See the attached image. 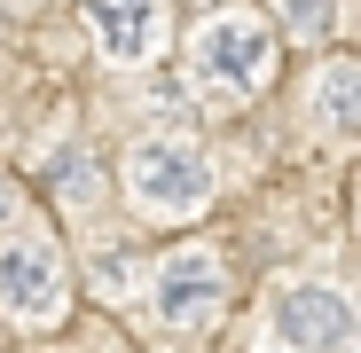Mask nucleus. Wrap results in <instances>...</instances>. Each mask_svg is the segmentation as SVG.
I'll list each match as a JSON object with an SVG mask.
<instances>
[{"label": "nucleus", "instance_id": "nucleus-1", "mask_svg": "<svg viewBox=\"0 0 361 353\" xmlns=\"http://www.w3.org/2000/svg\"><path fill=\"white\" fill-rule=\"evenodd\" d=\"M189 63H197V79H204L212 94H252V87L275 71V39H267L259 16L228 8V16H204V24H197Z\"/></svg>", "mask_w": 361, "mask_h": 353}, {"label": "nucleus", "instance_id": "nucleus-2", "mask_svg": "<svg viewBox=\"0 0 361 353\" xmlns=\"http://www.w3.org/2000/svg\"><path fill=\"white\" fill-rule=\"evenodd\" d=\"M126 189L142 212H165V220H189L212 204V165L189 149V142H134L126 149Z\"/></svg>", "mask_w": 361, "mask_h": 353}, {"label": "nucleus", "instance_id": "nucleus-3", "mask_svg": "<svg viewBox=\"0 0 361 353\" xmlns=\"http://www.w3.org/2000/svg\"><path fill=\"white\" fill-rule=\"evenodd\" d=\"M0 306L24 330H55L71 314V275H63V252L47 235H8L0 244Z\"/></svg>", "mask_w": 361, "mask_h": 353}, {"label": "nucleus", "instance_id": "nucleus-4", "mask_svg": "<svg viewBox=\"0 0 361 353\" xmlns=\"http://www.w3.org/2000/svg\"><path fill=\"white\" fill-rule=\"evenodd\" d=\"M228 306V267L212 244H180L165 267H157V322L165 330H204L212 314Z\"/></svg>", "mask_w": 361, "mask_h": 353}, {"label": "nucleus", "instance_id": "nucleus-5", "mask_svg": "<svg viewBox=\"0 0 361 353\" xmlns=\"http://www.w3.org/2000/svg\"><path fill=\"white\" fill-rule=\"evenodd\" d=\"M87 24L110 63H149L165 39V0H87Z\"/></svg>", "mask_w": 361, "mask_h": 353}, {"label": "nucleus", "instance_id": "nucleus-6", "mask_svg": "<svg viewBox=\"0 0 361 353\" xmlns=\"http://www.w3.org/2000/svg\"><path fill=\"white\" fill-rule=\"evenodd\" d=\"M275 330H283V345H307V353H330V345H345V330H353V306L338 299V290L307 283V290H290V299L275 306Z\"/></svg>", "mask_w": 361, "mask_h": 353}, {"label": "nucleus", "instance_id": "nucleus-7", "mask_svg": "<svg viewBox=\"0 0 361 353\" xmlns=\"http://www.w3.org/2000/svg\"><path fill=\"white\" fill-rule=\"evenodd\" d=\"M314 126H330V134H361V63H353V55L322 63V79H314Z\"/></svg>", "mask_w": 361, "mask_h": 353}, {"label": "nucleus", "instance_id": "nucleus-8", "mask_svg": "<svg viewBox=\"0 0 361 353\" xmlns=\"http://www.w3.org/2000/svg\"><path fill=\"white\" fill-rule=\"evenodd\" d=\"M283 24H290L298 39H322V32H330V0H283Z\"/></svg>", "mask_w": 361, "mask_h": 353}, {"label": "nucleus", "instance_id": "nucleus-9", "mask_svg": "<svg viewBox=\"0 0 361 353\" xmlns=\"http://www.w3.org/2000/svg\"><path fill=\"white\" fill-rule=\"evenodd\" d=\"M55 189H63L71 204H87L94 197V157H63V165H55Z\"/></svg>", "mask_w": 361, "mask_h": 353}, {"label": "nucleus", "instance_id": "nucleus-10", "mask_svg": "<svg viewBox=\"0 0 361 353\" xmlns=\"http://www.w3.org/2000/svg\"><path fill=\"white\" fill-rule=\"evenodd\" d=\"M0 212H8V181H0Z\"/></svg>", "mask_w": 361, "mask_h": 353}]
</instances>
